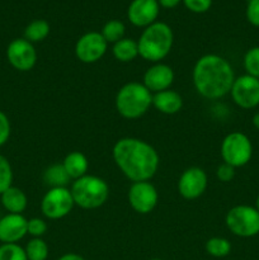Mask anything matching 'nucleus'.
<instances>
[{"label": "nucleus", "mask_w": 259, "mask_h": 260, "mask_svg": "<svg viewBox=\"0 0 259 260\" xmlns=\"http://www.w3.org/2000/svg\"><path fill=\"white\" fill-rule=\"evenodd\" d=\"M113 160L122 173L132 182H146L159 168V155L146 141L124 137L114 144Z\"/></svg>", "instance_id": "1"}, {"label": "nucleus", "mask_w": 259, "mask_h": 260, "mask_svg": "<svg viewBox=\"0 0 259 260\" xmlns=\"http://www.w3.org/2000/svg\"><path fill=\"white\" fill-rule=\"evenodd\" d=\"M192 78L200 95L207 99H220L231 91L235 74L226 58L208 53L195 63Z\"/></svg>", "instance_id": "2"}, {"label": "nucleus", "mask_w": 259, "mask_h": 260, "mask_svg": "<svg viewBox=\"0 0 259 260\" xmlns=\"http://www.w3.org/2000/svg\"><path fill=\"white\" fill-rule=\"evenodd\" d=\"M174 42L173 30L167 23L155 22L146 27L137 41L139 55L150 62H159L170 52Z\"/></svg>", "instance_id": "3"}, {"label": "nucleus", "mask_w": 259, "mask_h": 260, "mask_svg": "<svg viewBox=\"0 0 259 260\" xmlns=\"http://www.w3.org/2000/svg\"><path fill=\"white\" fill-rule=\"evenodd\" d=\"M152 106V93L144 84L127 83L116 95V109L123 118L136 119L144 116Z\"/></svg>", "instance_id": "4"}, {"label": "nucleus", "mask_w": 259, "mask_h": 260, "mask_svg": "<svg viewBox=\"0 0 259 260\" xmlns=\"http://www.w3.org/2000/svg\"><path fill=\"white\" fill-rule=\"evenodd\" d=\"M70 192L74 203L84 210H94L101 207L109 197L108 184L106 180L96 175L86 174L74 180Z\"/></svg>", "instance_id": "5"}, {"label": "nucleus", "mask_w": 259, "mask_h": 260, "mask_svg": "<svg viewBox=\"0 0 259 260\" xmlns=\"http://www.w3.org/2000/svg\"><path fill=\"white\" fill-rule=\"evenodd\" d=\"M226 226L239 238H253L259 234V212L255 207L239 205L226 213Z\"/></svg>", "instance_id": "6"}, {"label": "nucleus", "mask_w": 259, "mask_h": 260, "mask_svg": "<svg viewBox=\"0 0 259 260\" xmlns=\"http://www.w3.org/2000/svg\"><path fill=\"white\" fill-rule=\"evenodd\" d=\"M253 156V145L243 132H231L221 144V157L223 162L236 168L244 167Z\"/></svg>", "instance_id": "7"}, {"label": "nucleus", "mask_w": 259, "mask_h": 260, "mask_svg": "<svg viewBox=\"0 0 259 260\" xmlns=\"http://www.w3.org/2000/svg\"><path fill=\"white\" fill-rule=\"evenodd\" d=\"M74 205L70 189L66 187L50 188L42 198L41 211L50 220H60L71 212Z\"/></svg>", "instance_id": "8"}, {"label": "nucleus", "mask_w": 259, "mask_h": 260, "mask_svg": "<svg viewBox=\"0 0 259 260\" xmlns=\"http://www.w3.org/2000/svg\"><path fill=\"white\" fill-rule=\"evenodd\" d=\"M230 93L233 101L240 108H255L259 106V79L248 74L235 78Z\"/></svg>", "instance_id": "9"}, {"label": "nucleus", "mask_w": 259, "mask_h": 260, "mask_svg": "<svg viewBox=\"0 0 259 260\" xmlns=\"http://www.w3.org/2000/svg\"><path fill=\"white\" fill-rule=\"evenodd\" d=\"M108 42L102 33L88 32L81 36L75 45V55L81 62L94 63L101 60L107 52Z\"/></svg>", "instance_id": "10"}, {"label": "nucleus", "mask_w": 259, "mask_h": 260, "mask_svg": "<svg viewBox=\"0 0 259 260\" xmlns=\"http://www.w3.org/2000/svg\"><path fill=\"white\" fill-rule=\"evenodd\" d=\"M7 57L10 65L18 71H29L37 62V52L29 41L17 38L9 43L7 48Z\"/></svg>", "instance_id": "11"}, {"label": "nucleus", "mask_w": 259, "mask_h": 260, "mask_svg": "<svg viewBox=\"0 0 259 260\" xmlns=\"http://www.w3.org/2000/svg\"><path fill=\"white\" fill-rule=\"evenodd\" d=\"M159 194L157 190L149 180L135 182L128 189V202L132 210L141 215L151 212L157 205Z\"/></svg>", "instance_id": "12"}, {"label": "nucleus", "mask_w": 259, "mask_h": 260, "mask_svg": "<svg viewBox=\"0 0 259 260\" xmlns=\"http://www.w3.org/2000/svg\"><path fill=\"white\" fill-rule=\"evenodd\" d=\"M207 188V174L201 168L192 167L183 172L178 180V192L185 200H196Z\"/></svg>", "instance_id": "13"}, {"label": "nucleus", "mask_w": 259, "mask_h": 260, "mask_svg": "<svg viewBox=\"0 0 259 260\" xmlns=\"http://www.w3.org/2000/svg\"><path fill=\"white\" fill-rule=\"evenodd\" d=\"M159 10L157 0H132L127 9V17L135 27L146 28L156 22Z\"/></svg>", "instance_id": "14"}, {"label": "nucleus", "mask_w": 259, "mask_h": 260, "mask_svg": "<svg viewBox=\"0 0 259 260\" xmlns=\"http://www.w3.org/2000/svg\"><path fill=\"white\" fill-rule=\"evenodd\" d=\"M28 220L23 215L8 213L0 218V241L3 244H17L28 234Z\"/></svg>", "instance_id": "15"}, {"label": "nucleus", "mask_w": 259, "mask_h": 260, "mask_svg": "<svg viewBox=\"0 0 259 260\" xmlns=\"http://www.w3.org/2000/svg\"><path fill=\"white\" fill-rule=\"evenodd\" d=\"M174 81V71L165 63L156 62L146 70L144 74V85L151 93L167 90Z\"/></svg>", "instance_id": "16"}, {"label": "nucleus", "mask_w": 259, "mask_h": 260, "mask_svg": "<svg viewBox=\"0 0 259 260\" xmlns=\"http://www.w3.org/2000/svg\"><path fill=\"white\" fill-rule=\"evenodd\" d=\"M152 106L164 114H175L182 109L183 99L179 93L167 89L152 95Z\"/></svg>", "instance_id": "17"}, {"label": "nucleus", "mask_w": 259, "mask_h": 260, "mask_svg": "<svg viewBox=\"0 0 259 260\" xmlns=\"http://www.w3.org/2000/svg\"><path fill=\"white\" fill-rule=\"evenodd\" d=\"M2 205L9 213L22 215L23 211L27 208L28 200L25 193L17 187H9L2 194Z\"/></svg>", "instance_id": "18"}, {"label": "nucleus", "mask_w": 259, "mask_h": 260, "mask_svg": "<svg viewBox=\"0 0 259 260\" xmlns=\"http://www.w3.org/2000/svg\"><path fill=\"white\" fill-rule=\"evenodd\" d=\"M63 169L66 170L70 179H79V178L86 175L89 169V161L85 155L80 151H73L68 154L62 162Z\"/></svg>", "instance_id": "19"}, {"label": "nucleus", "mask_w": 259, "mask_h": 260, "mask_svg": "<svg viewBox=\"0 0 259 260\" xmlns=\"http://www.w3.org/2000/svg\"><path fill=\"white\" fill-rule=\"evenodd\" d=\"M112 52L116 60L121 62H130L139 56V46L136 41L131 38H122L118 42L114 43Z\"/></svg>", "instance_id": "20"}, {"label": "nucleus", "mask_w": 259, "mask_h": 260, "mask_svg": "<svg viewBox=\"0 0 259 260\" xmlns=\"http://www.w3.org/2000/svg\"><path fill=\"white\" fill-rule=\"evenodd\" d=\"M69 180H70V177L63 169L62 164L51 165L43 173V182H45V184L50 185L51 188L66 187Z\"/></svg>", "instance_id": "21"}, {"label": "nucleus", "mask_w": 259, "mask_h": 260, "mask_svg": "<svg viewBox=\"0 0 259 260\" xmlns=\"http://www.w3.org/2000/svg\"><path fill=\"white\" fill-rule=\"evenodd\" d=\"M50 35V24L45 19H35L25 27L24 38L30 43L41 42Z\"/></svg>", "instance_id": "22"}, {"label": "nucleus", "mask_w": 259, "mask_h": 260, "mask_svg": "<svg viewBox=\"0 0 259 260\" xmlns=\"http://www.w3.org/2000/svg\"><path fill=\"white\" fill-rule=\"evenodd\" d=\"M206 251L213 258H223L231 251V243L225 238H211L206 243Z\"/></svg>", "instance_id": "23"}, {"label": "nucleus", "mask_w": 259, "mask_h": 260, "mask_svg": "<svg viewBox=\"0 0 259 260\" xmlns=\"http://www.w3.org/2000/svg\"><path fill=\"white\" fill-rule=\"evenodd\" d=\"M124 32H126V27H124L123 23H122L121 20L112 19L104 24L101 33L107 42L113 43L114 45V43L118 42L119 40L124 38Z\"/></svg>", "instance_id": "24"}, {"label": "nucleus", "mask_w": 259, "mask_h": 260, "mask_svg": "<svg viewBox=\"0 0 259 260\" xmlns=\"http://www.w3.org/2000/svg\"><path fill=\"white\" fill-rule=\"evenodd\" d=\"M28 260H46L48 256V245L41 238H33L24 248Z\"/></svg>", "instance_id": "25"}, {"label": "nucleus", "mask_w": 259, "mask_h": 260, "mask_svg": "<svg viewBox=\"0 0 259 260\" xmlns=\"http://www.w3.org/2000/svg\"><path fill=\"white\" fill-rule=\"evenodd\" d=\"M244 69L248 75L259 79V46L246 51L244 56Z\"/></svg>", "instance_id": "26"}, {"label": "nucleus", "mask_w": 259, "mask_h": 260, "mask_svg": "<svg viewBox=\"0 0 259 260\" xmlns=\"http://www.w3.org/2000/svg\"><path fill=\"white\" fill-rule=\"evenodd\" d=\"M0 260H28L24 248L18 244H2Z\"/></svg>", "instance_id": "27"}, {"label": "nucleus", "mask_w": 259, "mask_h": 260, "mask_svg": "<svg viewBox=\"0 0 259 260\" xmlns=\"http://www.w3.org/2000/svg\"><path fill=\"white\" fill-rule=\"evenodd\" d=\"M13 183V170L12 165L8 159L0 155V194L12 187Z\"/></svg>", "instance_id": "28"}, {"label": "nucleus", "mask_w": 259, "mask_h": 260, "mask_svg": "<svg viewBox=\"0 0 259 260\" xmlns=\"http://www.w3.org/2000/svg\"><path fill=\"white\" fill-rule=\"evenodd\" d=\"M27 231L30 236L33 238H41L46 234L47 231V223L45 220L38 217H33L30 220H28L27 225Z\"/></svg>", "instance_id": "29"}, {"label": "nucleus", "mask_w": 259, "mask_h": 260, "mask_svg": "<svg viewBox=\"0 0 259 260\" xmlns=\"http://www.w3.org/2000/svg\"><path fill=\"white\" fill-rule=\"evenodd\" d=\"M245 15L251 25L259 27V0H248Z\"/></svg>", "instance_id": "30"}, {"label": "nucleus", "mask_w": 259, "mask_h": 260, "mask_svg": "<svg viewBox=\"0 0 259 260\" xmlns=\"http://www.w3.org/2000/svg\"><path fill=\"white\" fill-rule=\"evenodd\" d=\"M188 10L193 13H205L212 5V0H182Z\"/></svg>", "instance_id": "31"}, {"label": "nucleus", "mask_w": 259, "mask_h": 260, "mask_svg": "<svg viewBox=\"0 0 259 260\" xmlns=\"http://www.w3.org/2000/svg\"><path fill=\"white\" fill-rule=\"evenodd\" d=\"M216 175H217L218 180H221V182H231V180L234 179V177H235V168L223 162V164H221L220 167L217 168Z\"/></svg>", "instance_id": "32"}, {"label": "nucleus", "mask_w": 259, "mask_h": 260, "mask_svg": "<svg viewBox=\"0 0 259 260\" xmlns=\"http://www.w3.org/2000/svg\"><path fill=\"white\" fill-rule=\"evenodd\" d=\"M10 137V122L7 114L0 111V146L7 144Z\"/></svg>", "instance_id": "33"}, {"label": "nucleus", "mask_w": 259, "mask_h": 260, "mask_svg": "<svg viewBox=\"0 0 259 260\" xmlns=\"http://www.w3.org/2000/svg\"><path fill=\"white\" fill-rule=\"evenodd\" d=\"M182 0H157L160 7L167 8V9H172V8H175L177 5L180 4Z\"/></svg>", "instance_id": "34"}, {"label": "nucleus", "mask_w": 259, "mask_h": 260, "mask_svg": "<svg viewBox=\"0 0 259 260\" xmlns=\"http://www.w3.org/2000/svg\"><path fill=\"white\" fill-rule=\"evenodd\" d=\"M57 260H85L81 255L75 253H68V254H63L62 256H60Z\"/></svg>", "instance_id": "35"}, {"label": "nucleus", "mask_w": 259, "mask_h": 260, "mask_svg": "<svg viewBox=\"0 0 259 260\" xmlns=\"http://www.w3.org/2000/svg\"><path fill=\"white\" fill-rule=\"evenodd\" d=\"M253 124L256 129H259V112L253 116Z\"/></svg>", "instance_id": "36"}, {"label": "nucleus", "mask_w": 259, "mask_h": 260, "mask_svg": "<svg viewBox=\"0 0 259 260\" xmlns=\"http://www.w3.org/2000/svg\"><path fill=\"white\" fill-rule=\"evenodd\" d=\"M255 210L259 212V194H258V197H256V201H255Z\"/></svg>", "instance_id": "37"}, {"label": "nucleus", "mask_w": 259, "mask_h": 260, "mask_svg": "<svg viewBox=\"0 0 259 260\" xmlns=\"http://www.w3.org/2000/svg\"><path fill=\"white\" fill-rule=\"evenodd\" d=\"M150 260H163V259H159V258H154V259H150Z\"/></svg>", "instance_id": "38"}]
</instances>
